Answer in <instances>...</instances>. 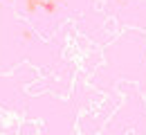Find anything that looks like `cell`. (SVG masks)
Listing matches in <instances>:
<instances>
[{"label":"cell","instance_id":"1","mask_svg":"<svg viewBox=\"0 0 146 135\" xmlns=\"http://www.w3.org/2000/svg\"><path fill=\"white\" fill-rule=\"evenodd\" d=\"M23 9L25 14H36L40 9V0H23Z\"/></svg>","mask_w":146,"mask_h":135},{"label":"cell","instance_id":"2","mask_svg":"<svg viewBox=\"0 0 146 135\" xmlns=\"http://www.w3.org/2000/svg\"><path fill=\"white\" fill-rule=\"evenodd\" d=\"M23 41H27V43L34 41V32L32 29H23Z\"/></svg>","mask_w":146,"mask_h":135},{"label":"cell","instance_id":"3","mask_svg":"<svg viewBox=\"0 0 146 135\" xmlns=\"http://www.w3.org/2000/svg\"><path fill=\"white\" fill-rule=\"evenodd\" d=\"M54 2H58V5H61V2H63V0H54Z\"/></svg>","mask_w":146,"mask_h":135}]
</instances>
